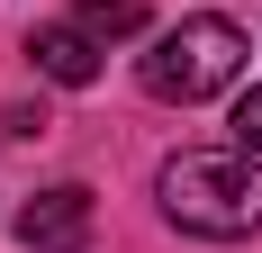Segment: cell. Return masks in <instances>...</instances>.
Returning a JSON list of instances; mask_svg holds the SVG:
<instances>
[{
	"label": "cell",
	"mask_w": 262,
	"mask_h": 253,
	"mask_svg": "<svg viewBox=\"0 0 262 253\" xmlns=\"http://www.w3.org/2000/svg\"><path fill=\"white\" fill-rule=\"evenodd\" d=\"M27 54H36V73H46V81H63V91H91V81H100V36H91L81 18L36 27V36H27Z\"/></svg>",
	"instance_id": "cell-4"
},
{
	"label": "cell",
	"mask_w": 262,
	"mask_h": 253,
	"mask_svg": "<svg viewBox=\"0 0 262 253\" xmlns=\"http://www.w3.org/2000/svg\"><path fill=\"white\" fill-rule=\"evenodd\" d=\"M235 145H244V154H262V81L235 100Z\"/></svg>",
	"instance_id": "cell-6"
},
{
	"label": "cell",
	"mask_w": 262,
	"mask_h": 253,
	"mask_svg": "<svg viewBox=\"0 0 262 253\" xmlns=\"http://www.w3.org/2000/svg\"><path fill=\"white\" fill-rule=\"evenodd\" d=\"M136 73H145V91H154V100H172V109L217 100V91L244 73V27H235V18H217V9H199V18L163 27L154 54H145Z\"/></svg>",
	"instance_id": "cell-2"
},
{
	"label": "cell",
	"mask_w": 262,
	"mask_h": 253,
	"mask_svg": "<svg viewBox=\"0 0 262 253\" xmlns=\"http://www.w3.org/2000/svg\"><path fill=\"white\" fill-rule=\"evenodd\" d=\"M18 244L27 253H81V244H91V190H81V181L36 190V199L18 208Z\"/></svg>",
	"instance_id": "cell-3"
},
{
	"label": "cell",
	"mask_w": 262,
	"mask_h": 253,
	"mask_svg": "<svg viewBox=\"0 0 262 253\" xmlns=\"http://www.w3.org/2000/svg\"><path fill=\"white\" fill-rule=\"evenodd\" d=\"M163 217L181 235H208V244H235V235L262 226V154H172L154 172Z\"/></svg>",
	"instance_id": "cell-1"
},
{
	"label": "cell",
	"mask_w": 262,
	"mask_h": 253,
	"mask_svg": "<svg viewBox=\"0 0 262 253\" xmlns=\"http://www.w3.org/2000/svg\"><path fill=\"white\" fill-rule=\"evenodd\" d=\"M73 18H81V27L108 46V36H136V27H145V9H136V0H81Z\"/></svg>",
	"instance_id": "cell-5"
}]
</instances>
